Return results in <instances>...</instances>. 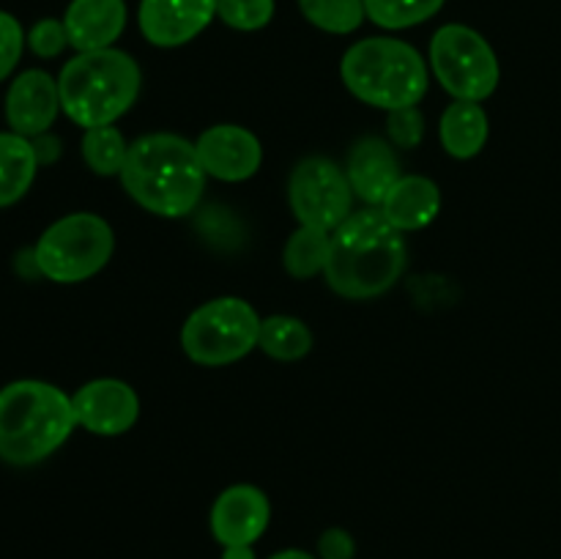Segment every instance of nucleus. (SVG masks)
Listing matches in <instances>:
<instances>
[{"mask_svg": "<svg viewBox=\"0 0 561 559\" xmlns=\"http://www.w3.org/2000/svg\"><path fill=\"white\" fill-rule=\"evenodd\" d=\"M38 157L27 137L16 132H0V208L14 206L27 195L36 181Z\"/></svg>", "mask_w": 561, "mask_h": 559, "instance_id": "6ab92c4d", "label": "nucleus"}, {"mask_svg": "<svg viewBox=\"0 0 561 559\" xmlns=\"http://www.w3.org/2000/svg\"><path fill=\"white\" fill-rule=\"evenodd\" d=\"M356 543L345 529H327L318 537V559H354Z\"/></svg>", "mask_w": 561, "mask_h": 559, "instance_id": "c85d7f7f", "label": "nucleus"}, {"mask_svg": "<svg viewBox=\"0 0 561 559\" xmlns=\"http://www.w3.org/2000/svg\"><path fill=\"white\" fill-rule=\"evenodd\" d=\"M222 559H257V557L252 546H225Z\"/></svg>", "mask_w": 561, "mask_h": 559, "instance_id": "7c9ffc66", "label": "nucleus"}, {"mask_svg": "<svg viewBox=\"0 0 561 559\" xmlns=\"http://www.w3.org/2000/svg\"><path fill=\"white\" fill-rule=\"evenodd\" d=\"M299 11L318 31L348 36L367 20L365 0H299Z\"/></svg>", "mask_w": 561, "mask_h": 559, "instance_id": "5701e85b", "label": "nucleus"}, {"mask_svg": "<svg viewBox=\"0 0 561 559\" xmlns=\"http://www.w3.org/2000/svg\"><path fill=\"white\" fill-rule=\"evenodd\" d=\"M27 47H31V53L36 58H58L66 47H71L64 20H53V16L38 20L27 31Z\"/></svg>", "mask_w": 561, "mask_h": 559, "instance_id": "a878e982", "label": "nucleus"}, {"mask_svg": "<svg viewBox=\"0 0 561 559\" xmlns=\"http://www.w3.org/2000/svg\"><path fill=\"white\" fill-rule=\"evenodd\" d=\"M69 44L77 53L113 47L126 27L124 0H71L64 14Z\"/></svg>", "mask_w": 561, "mask_h": 559, "instance_id": "dca6fc26", "label": "nucleus"}, {"mask_svg": "<svg viewBox=\"0 0 561 559\" xmlns=\"http://www.w3.org/2000/svg\"><path fill=\"white\" fill-rule=\"evenodd\" d=\"M60 113L58 80L42 69H27L11 80L5 91V124L16 135L33 137L49 132Z\"/></svg>", "mask_w": 561, "mask_h": 559, "instance_id": "4468645a", "label": "nucleus"}, {"mask_svg": "<svg viewBox=\"0 0 561 559\" xmlns=\"http://www.w3.org/2000/svg\"><path fill=\"white\" fill-rule=\"evenodd\" d=\"M329 250H332V233L310 225H299L288 236L283 247V266L290 277L310 280L327 272Z\"/></svg>", "mask_w": 561, "mask_h": 559, "instance_id": "aec40b11", "label": "nucleus"}, {"mask_svg": "<svg viewBox=\"0 0 561 559\" xmlns=\"http://www.w3.org/2000/svg\"><path fill=\"white\" fill-rule=\"evenodd\" d=\"M261 316L239 296L203 301L181 327V349L195 365L225 367L257 349Z\"/></svg>", "mask_w": 561, "mask_h": 559, "instance_id": "0eeeda50", "label": "nucleus"}, {"mask_svg": "<svg viewBox=\"0 0 561 559\" xmlns=\"http://www.w3.org/2000/svg\"><path fill=\"white\" fill-rule=\"evenodd\" d=\"M197 159L208 179L239 184L252 179L263 164V146L255 132L239 124L208 126L195 142Z\"/></svg>", "mask_w": 561, "mask_h": 559, "instance_id": "9b49d317", "label": "nucleus"}, {"mask_svg": "<svg viewBox=\"0 0 561 559\" xmlns=\"http://www.w3.org/2000/svg\"><path fill=\"white\" fill-rule=\"evenodd\" d=\"M80 148L82 159L96 175H121L126 153H129V142L115 124L85 129Z\"/></svg>", "mask_w": 561, "mask_h": 559, "instance_id": "4be33fe9", "label": "nucleus"}, {"mask_svg": "<svg viewBox=\"0 0 561 559\" xmlns=\"http://www.w3.org/2000/svg\"><path fill=\"white\" fill-rule=\"evenodd\" d=\"M272 521V504L268 497L257 486H239L225 488L211 504L208 526L219 546H255L268 529Z\"/></svg>", "mask_w": 561, "mask_h": 559, "instance_id": "f8f14e48", "label": "nucleus"}, {"mask_svg": "<svg viewBox=\"0 0 561 559\" xmlns=\"http://www.w3.org/2000/svg\"><path fill=\"white\" fill-rule=\"evenodd\" d=\"M381 214L387 217L389 225L400 230V233H411V230H422L438 217L442 212V190L427 175H400L398 184L389 190L383 197Z\"/></svg>", "mask_w": 561, "mask_h": 559, "instance_id": "f3484780", "label": "nucleus"}, {"mask_svg": "<svg viewBox=\"0 0 561 559\" xmlns=\"http://www.w3.org/2000/svg\"><path fill=\"white\" fill-rule=\"evenodd\" d=\"M27 44V33L22 31L20 20L9 11H0V82L16 69L22 49Z\"/></svg>", "mask_w": 561, "mask_h": 559, "instance_id": "bb28decb", "label": "nucleus"}, {"mask_svg": "<svg viewBox=\"0 0 561 559\" xmlns=\"http://www.w3.org/2000/svg\"><path fill=\"white\" fill-rule=\"evenodd\" d=\"M387 129H389V140L392 146L398 148H416L425 137V115L420 113V107H403V110H392L387 118Z\"/></svg>", "mask_w": 561, "mask_h": 559, "instance_id": "cd10ccee", "label": "nucleus"}, {"mask_svg": "<svg viewBox=\"0 0 561 559\" xmlns=\"http://www.w3.org/2000/svg\"><path fill=\"white\" fill-rule=\"evenodd\" d=\"M491 124L480 102H463L455 99L438 121V137L444 151L453 159H474L485 148Z\"/></svg>", "mask_w": 561, "mask_h": 559, "instance_id": "a211bd4d", "label": "nucleus"}, {"mask_svg": "<svg viewBox=\"0 0 561 559\" xmlns=\"http://www.w3.org/2000/svg\"><path fill=\"white\" fill-rule=\"evenodd\" d=\"M77 427L71 395L38 378H20L0 389V460L33 466L69 442Z\"/></svg>", "mask_w": 561, "mask_h": 559, "instance_id": "7ed1b4c3", "label": "nucleus"}, {"mask_svg": "<svg viewBox=\"0 0 561 559\" xmlns=\"http://www.w3.org/2000/svg\"><path fill=\"white\" fill-rule=\"evenodd\" d=\"M77 425L93 436H121L135 427L140 398L121 378H93L71 395Z\"/></svg>", "mask_w": 561, "mask_h": 559, "instance_id": "9d476101", "label": "nucleus"}, {"mask_svg": "<svg viewBox=\"0 0 561 559\" xmlns=\"http://www.w3.org/2000/svg\"><path fill=\"white\" fill-rule=\"evenodd\" d=\"M348 93L378 110L416 107L431 85V66L414 44L392 36H370L351 44L340 60Z\"/></svg>", "mask_w": 561, "mask_h": 559, "instance_id": "39448f33", "label": "nucleus"}, {"mask_svg": "<svg viewBox=\"0 0 561 559\" xmlns=\"http://www.w3.org/2000/svg\"><path fill=\"white\" fill-rule=\"evenodd\" d=\"M31 142H33V148H36L38 164H49V162H55V159L60 157V140H58V137L49 135V132L33 137Z\"/></svg>", "mask_w": 561, "mask_h": 559, "instance_id": "c756f323", "label": "nucleus"}, {"mask_svg": "<svg viewBox=\"0 0 561 559\" xmlns=\"http://www.w3.org/2000/svg\"><path fill=\"white\" fill-rule=\"evenodd\" d=\"M345 175H348L354 195L365 201L367 206L378 208L403 173H400V159L392 142L367 135L351 148Z\"/></svg>", "mask_w": 561, "mask_h": 559, "instance_id": "2eb2a0df", "label": "nucleus"}, {"mask_svg": "<svg viewBox=\"0 0 561 559\" xmlns=\"http://www.w3.org/2000/svg\"><path fill=\"white\" fill-rule=\"evenodd\" d=\"M257 349L277 362H296L312 351V332L301 318L268 316L261 321Z\"/></svg>", "mask_w": 561, "mask_h": 559, "instance_id": "412c9836", "label": "nucleus"}, {"mask_svg": "<svg viewBox=\"0 0 561 559\" xmlns=\"http://www.w3.org/2000/svg\"><path fill=\"white\" fill-rule=\"evenodd\" d=\"M118 179L140 208L164 219H181L195 212L208 175L195 142L173 132H151L129 142Z\"/></svg>", "mask_w": 561, "mask_h": 559, "instance_id": "f257e3e1", "label": "nucleus"}, {"mask_svg": "<svg viewBox=\"0 0 561 559\" xmlns=\"http://www.w3.org/2000/svg\"><path fill=\"white\" fill-rule=\"evenodd\" d=\"M288 203L299 225L334 233L351 217L354 190L337 162L327 157H307L290 170Z\"/></svg>", "mask_w": 561, "mask_h": 559, "instance_id": "1a4fd4ad", "label": "nucleus"}, {"mask_svg": "<svg viewBox=\"0 0 561 559\" xmlns=\"http://www.w3.org/2000/svg\"><path fill=\"white\" fill-rule=\"evenodd\" d=\"M409 263L403 233L387 223L381 208L351 214L332 233L327 285L343 299H376L394 288Z\"/></svg>", "mask_w": 561, "mask_h": 559, "instance_id": "f03ea898", "label": "nucleus"}, {"mask_svg": "<svg viewBox=\"0 0 561 559\" xmlns=\"http://www.w3.org/2000/svg\"><path fill=\"white\" fill-rule=\"evenodd\" d=\"M427 64L444 91L463 102H485L496 93L502 80L496 49L480 31L458 22L442 25L433 33Z\"/></svg>", "mask_w": 561, "mask_h": 559, "instance_id": "6e6552de", "label": "nucleus"}, {"mask_svg": "<svg viewBox=\"0 0 561 559\" xmlns=\"http://www.w3.org/2000/svg\"><path fill=\"white\" fill-rule=\"evenodd\" d=\"M115 233L104 217L75 212L55 219L33 247V261L42 277L58 285H77L96 277L110 263Z\"/></svg>", "mask_w": 561, "mask_h": 559, "instance_id": "423d86ee", "label": "nucleus"}, {"mask_svg": "<svg viewBox=\"0 0 561 559\" xmlns=\"http://www.w3.org/2000/svg\"><path fill=\"white\" fill-rule=\"evenodd\" d=\"M217 16V0H140L137 25L153 47H184Z\"/></svg>", "mask_w": 561, "mask_h": 559, "instance_id": "ddd939ff", "label": "nucleus"}, {"mask_svg": "<svg viewBox=\"0 0 561 559\" xmlns=\"http://www.w3.org/2000/svg\"><path fill=\"white\" fill-rule=\"evenodd\" d=\"M217 16L233 31H261L272 22L274 0H217Z\"/></svg>", "mask_w": 561, "mask_h": 559, "instance_id": "393cba45", "label": "nucleus"}, {"mask_svg": "<svg viewBox=\"0 0 561 559\" xmlns=\"http://www.w3.org/2000/svg\"><path fill=\"white\" fill-rule=\"evenodd\" d=\"M140 85V66L124 49L77 53L58 75L60 110L82 129L110 126L135 107Z\"/></svg>", "mask_w": 561, "mask_h": 559, "instance_id": "20e7f679", "label": "nucleus"}, {"mask_svg": "<svg viewBox=\"0 0 561 559\" xmlns=\"http://www.w3.org/2000/svg\"><path fill=\"white\" fill-rule=\"evenodd\" d=\"M268 559H318V557H312V554L301 551V548H285V551L272 554V557H268Z\"/></svg>", "mask_w": 561, "mask_h": 559, "instance_id": "2f4dec72", "label": "nucleus"}, {"mask_svg": "<svg viewBox=\"0 0 561 559\" xmlns=\"http://www.w3.org/2000/svg\"><path fill=\"white\" fill-rule=\"evenodd\" d=\"M447 0H365L367 20L383 31H405L422 25L442 11Z\"/></svg>", "mask_w": 561, "mask_h": 559, "instance_id": "b1692460", "label": "nucleus"}]
</instances>
